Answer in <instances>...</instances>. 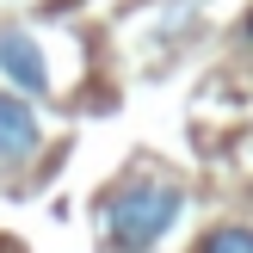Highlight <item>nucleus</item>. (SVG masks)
Returning a JSON list of instances; mask_svg holds the SVG:
<instances>
[{"label":"nucleus","instance_id":"7ed1b4c3","mask_svg":"<svg viewBox=\"0 0 253 253\" xmlns=\"http://www.w3.org/2000/svg\"><path fill=\"white\" fill-rule=\"evenodd\" d=\"M37 142H43V136H37L31 105L0 93V161H12V167H19V161H31V155H37Z\"/></svg>","mask_w":253,"mask_h":253},{"label":"nucleus","instance_id":"f03ea898","mask_svg":"<svg viewBox=\"0 0 253 253\" xmlns=\"http://www.w3.org/2000/svg\"><path fill=\"white\" fill-rule=\"evenodd\" d=\"M0 74H6V86L12 93H43L49 86V68H43V56H37V43H31V31H0Z\"/></svg>","mask_w":253,"mask_h":253},{"label":"nucleus","instance_id":"20e7f679","mask_svg":"<svg viewBox=\"0 0 253 253\" xmlns=\"http://www.w3.org/2000/svg\"><path fill=\"white\" fill-rule=\"evenodd\" d=\"M204 253H253V235L247 229H216L204 241Z\"/></svg>","mask_w":253,"mask_h":253},{"label":"nucleus","instance_id":"f257e3e1","mask_svg":"<svg viewBox=\"0 0 253 253\" xmlns=\"http://www.w3.org/2000/svg\"><path fill=\"white\" fill-rule=\"evenodd\" d=\"M179 210H185V192L173 179L124 185V192H111L105 204H99V216H105V247L111 253H148L179 222Z\"/></svg>","mask_w":253,"mask_h":253}]
</instances>
